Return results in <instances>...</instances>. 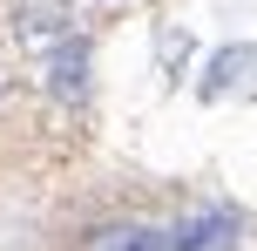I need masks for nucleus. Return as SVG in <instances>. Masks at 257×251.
Returning a JSON list of instances; mask_svg holds the SVG:
<instances>
[{"mask_svg":"<svg viewBox=\"0 0 257 251\" xmlns=\"http://www.w3.org/2000/svg\"><path fill=\"white\" fill-rule=\"evenodd\" d=\"M61 34H75V7L68 0H14V41L48 54Z\"/></svg>","mask_w":257,"mask_h":251,"instance_id":"obj_1","label":"nucleus"},{"mask_svg":"<svg viewBox=\"0 0 257 251\" xmlns=\"http://www.w3.org/2000/svg\"><path fill=\"white\" fill-rule=\"evenodd\" d=\"M88 61L95 54H88L81 34H61L48 48V95L54 102H88Z\"/></svg>","mask_w":257,"mask_h":251,"instance_id":"obj_2","label":"nucleus"},{"mask_svg":"<svg viewBox=\"0 0 257 251\" xmlns=\"http://www.w3.org/2000/svg\"><path fill=\"white\" fill-rule=\"evenodd\" d=\"M75 251H169V224H136V217L88 224L75 238Z\"/></svg>","mask_w":257,"mask_h":251,"instance_id":"obj_3","label":"nucleus"},{"mask_svg":"<svg viewBox=\"0 0 257 251\" xmlns=\"http://www.w3.org/2000/svg\"><path fill=\"white\" fill-rule=\"evenodd\" d=\"M169 251H237V217L230 211H190L169 224Z\"/></svg>","mask_w":257,"mask_h":251,"instance_id":"obj_4","label":"nucleus"},{"mask_svg":"<svg viewBox=\"0 0 257 251\" xmlns=\"http://www.w3.org/2000/svg\"><path fill=\"white\" fill-rule=\"evenodd\" d=\"M244 68H257V48H250V41H230V48L210 61V75H203V89H196V95H203V102H217L223 89H237V75H244Z\"/></svg>","mask_w":257,"mask_h":251,"instance_id":"obj_5","label":"nucleus"},{"mask_svg":"<svg viewBox=\"0 0 257 251\" xmlns=\"http://www.w3.org/2000/svg\"><path fill=\"white\" fill-rule=\"evenodd\" d=\"M0 95H7V75H0Z\"/></svg>","mask_w":257,"mask_h":251,"instance_id":"obj_6","label":"nucleus"}]
</instances>
